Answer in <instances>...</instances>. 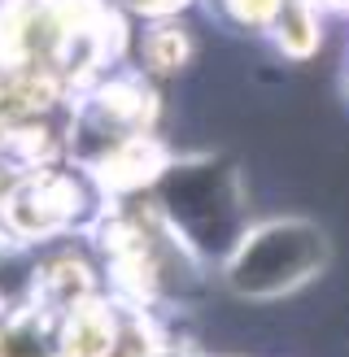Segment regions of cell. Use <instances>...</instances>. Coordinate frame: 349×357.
<instances>
[{
    "instance_id": "1",
    "label": "cell",
    "mask_w": 349,
    "mask_h": 357,
    "mask_svg": "<svg viewBox=\"0 0 349 357\" xmlns=\"http://www.w3.org/2000/svg\"><path fill=\"white\" fill-rule=\"evenodd\" d=\"M323 257H327L323 231L302 222V218H284V222L253 227L249 236L236 244L227 279H232V288L240 296L275 301L292 288H302L310 275H319Z\"/></svg>"
},
{
    "instance_id": "2",
    "label": "cell",
    "mask_w": 349,
    "mask_h": 357,
    "mask_svg": "<svg viewBox=\"0 0 349 357\" xmlns=\"http://www.w3.org/2000/svg\"><path fill=\"white\" fill-rule=\"evenodd\" d=\"M83 209V188L57 166L9 174L0 192V236L5 240H52L66 236Z\"/></svg>"
},
{
    "instance_id": "3",
    "label": "cell",
    "mask_w": 349,
    "mask_h": 357,
    "mask_svg": "<svg viewBox=\"0 0 349 357\" xmlns=\"http://www.w3.org/2000/svg\"><path fill=\"white\" fill-rule=\"evenodd\" d=\"M0 357H66L61 353V314L44 305H22L0 314Z\"/></svg>"
},
{
    "instance_id": "4",
    "label": "cell",
    "mask_w": 349,
    "mask_h": 357,
    "mask_svg": "<svg viewBox=\"0 0 349 357\" xmlns=\"http://www.w3.org/2000/svg\"><path fill=\"white\" fill-rule=\"evenodd\" d=\"M118 310L114 301L92 296L83 305L66 310L61 314V353L66 357H105L114 344V331H118Z\"/></svg>"
},
{
    "instance_id": "5",
    "label": "cell",
    "mask_w": 349,
    "mask_h": 357,
    "mask_svg": "<svg viewBox=\"0 0 349 357\" xmlns=\"http://www.w3.org/2000/svg\"><path fill=\"white\" fill-rule=\"evenodd\" d=\"M271 40H275V48L284 52L288 61L314 57V52H319V40H323L319 9H314L310 0H288V5L279 9V17L271 22Z\"/></svg>"
},
{
    "instance_id": "6",
    "label": "cell",
    "mask_w": 349,
    "mask_h": 357,
    "mask_svg": "<svg viewBox=\"0 0 349 357\" xmlns=\"http://www.w3.org/2000/svg\"><path fill=\"white\" fill-rule=\"evenodd\" d=\"M192 57V40L179 22H157L144 35V66L153 75H179Z\"/></svg>"
},
{
    "instance_id": "7",
    "label": "cell",
    "mask_w": 349,
    "mask_h": 357,
    "mask_svg": "<svg viewBox=\"0 0 349 357\" xmlns=\"http://www.w3.org/2000/svg\"><path fill=\"white\" fill-rule=\"evenodd\" d=\"M105 357H157V331L153 323L140 310H127L118 318V331H114V344Z\"/></svg>"
},
{
    "instance_id": "8",
    "label": "cell",
    "mask_w": 349,
    "mask_h": 357,
    "mask_svg": "<svg viewBox=\"0 0 349 357\" xmlns=\"http://www.w3.org/2000/svg\"><path fill=\"white\" fill-rule=\"evenodd\" d=\"M288 0H223V9L232 22L249 26V31H271V22L279 17V9H284Z\"/></svg>"
},
{
    "instance_id": "9",
    "label": "cell",
    "mask_w": 349,
    "mask_h": 357,
    "mask_svg": "<svg viewBox=\"0 0 349 357\" xmlns=\"http://www.w3.org/2000/svg\"><path fill=\"white\" fill-rule=\"evenodd\" d=\"M310 5H314V9H319V5H323V9H349V0H310Z\"/></svg>"
},
{
    "instance_id": "10",
    "label": "cell",
    "mask_w": 349,
    "mask_h": 357,
    "mask_svg": "<svg viewBox=\"0 0 349 357\" xmlns=\"http://www.w3.org/2000/svg\"><path fill=\"white\" fill-rule=\"evenodd\" d=\"M0 314H5V301H0Z\"/></svg>"
}]
</instances>
